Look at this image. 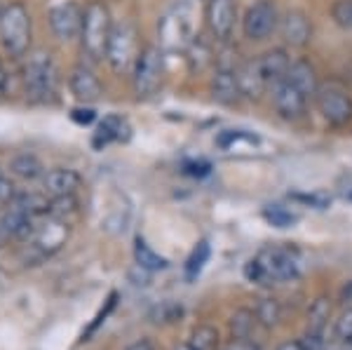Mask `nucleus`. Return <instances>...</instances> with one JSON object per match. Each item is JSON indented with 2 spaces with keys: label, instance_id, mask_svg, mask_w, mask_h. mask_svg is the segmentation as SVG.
<instances>
[{
  "label": "nucleus",
  "instance_id": "f257e3e1",
  "mask_svg": "<svg viewBox=\"0 0 352 350\" xmlns=\"http://www.w3.org/2000/svg\"><path fill=\"white\" fill-rule=\"evenodd\" d=\"M244 278L252 285L272 287L300 278V254L294 247L268 245L244 266Z\"/></svg>",
  "mask_w": 352,
  "mask_h": 350
},
{
  "label": "nucleus",
  "instance_id": "f03ea898",
  "mask_svg": "<svg viewBox=\"0 0 352 350\" xmlns=\"http://www.w3.org/2000/svg\"><path fill=\"white\" fill-rule=\"evenodd\" d=\"M21 83H24V94L31 104H52L59 94L61 73L56 66L54 56L45 50L28 54L24 73H21Z\"/></svg>",
  "mask_w": 352,
  "mask_h": 350
},
{
  "label": "nucleus",
  "instance_id": "7ed1b4c3",
  "mask_svg": "<svg viewBox=\"0 0 352 350\" xmlns=\"http://www.w3.org/2000/svg\"><path fill=\"white\" fill-rule=\"evenodd\" d=\"M113 33V21L111 12L104 3L94 0L85 8L82 17V28H80V47L82 54L89 61H104L106 59V50H109V41Z\"/></svg>",
  "mask_w": 352,
  "mask_h": 350
},
{
  "label": "nucleus",
  "instance_id": "20e7f679",
  "mask_svg": "<svg viewBox=\"0 0 352 350\" xmlns=\"http://www.w3.org/2000/svg\"><path fill=\"white\" fill-rule=\"evenodd\" d=\"M31 14L26 5L14 0L0 8V45L10 56H24L31 47Z\"/></svg>",
  "mask_w": 352,
  "mask_h": 350
},
{
  "label": "nucleus",
  "instance_id": "39448f33",
  "mask_svg": "<svg viewBox=\"0 0 352 350\" xmlns=\"http://www.w3.org/2000/svg\"><path fill=\"white\" fill-rule=\"evenodd\" d=\"M68 233H71V223L61 221V219L52 217V214H45L43 219H38L33 238L24 242V247H26L24 261L31 263V266H36V263L50 259L52 254H56L66 245Z\"/></svg>",
  "mask_w": 352,
  "mask_h": 350
},
{
  "label": "nucleus",
  "instance_id": "423d86ee",
  "mask_svg": "<svg viewBox=\"0 0 352 350\" xmlns=\"http://www.w3.org/2000/svg\"><path fill=\"white\" fill-rule=\"evenodd\" d=\"M132 21H118L113 24V33L106 50V61L116 76H132L134 64L139 59V41Z\"/></svg>",
  "mask_w": 352,
  "mask_h": 350
},
{
  "label": "nucleus",
  "instance_id": "0eeeda50",
  "mask_svg": "<svg viewBox=\"0 0 352 350\" xmlns=\"http://www.w3.org/2000/svg\"><path fill=\"white\" fill-rule=\"evenodd\" d=\"M164 80V56L162 47L157 45H146L139 52V59L132 71V85L134 94L139 99H151L160 92Z\"/></svg>",
  "mask_w": 352,
  "mask_h": 350
},
{
  "label": "nucleus",
  "instance_id": "6e6552de",
  "mask_svg": "<svg viewBox=\"0 0 352 350\" xmlns=\"http://www.w3.org/2000/svg\"><path fill=\"white\" fill-rule=\"evenodd\" d=\"M162 50H186L192 43V21L188 3H174L157 24Z\"/></svg>",
  "mask_w": 352,
  "mask_h": 350
},
{
  "label": "nucleus",
  "instance_id": "1a4fd4ad",
  "mask_svg": "<svg viewBox=\"0 0 352 350\" xmlns=\"http://www.w3.org/2000/svg\"><path fill=\"white\" fill-rule=\"evenodd\" d=\"M315 106L327 125L345 127L352 122V97L338 83H322L315 94Z\"/></svg>",
  "mask_w": 352,
  "mask_h": 350
},
{
  "label": "nucleus",
  "instance_id": "9d476101",
  "mask_svg": "<svg viewBox=\"0 0 352 350\" xmlns=\"http://www.w3.org/2000/svg\"><path fill=\"white\" fill-rule=\"evenodd\" d=\"M280 10L275 0H256L249 5V10L242 17V36L252 43L268 41L272 33L280 28Z\"/></svg>",
  "mask_w": 352,
  "mask_h": 350
},
{
  "label": "nucleus",
  "instance_id": "9b49d317",
  "mask_svg": "<svg viewBox=\"0 0 352 350\" xmlns=\"http://www.w3.org/2000/svg\"><path fill=\"white\" fill-rule=\"evenodd\" d=\"M270 97H272V109H275V113L282 120L296 122L308 113L310 99L298 87H294L289 80H282L275 87H270Z\"/></svg>",
  "mask_w": 352,
  "mask_h": 350
},
{
  "label": "nucleus",
  "instance_id": "f8f14e48",
  "mask_svg": "<svg viewBox=\"0 0 352 350\" xmlns=\"http://www.w3.org/2000/svg\"><path fill=\"white\" fill-rule=\"evenodd\" d=\"M82 17H85V10L78 3H73V0L54 5L47 14L50 28H52L54 38H59V41H64V43L73 41V38H80Z\"/></svg>",
  "mask_w": 352,
  "mask_h": 350
},
{
  "label": "nucleus",
  "instance_id": "ddd939ff",
  "mask_svg": "<svg viewBox=\"0 0 352 350\" xmlns=\"http://www.w3.org/2000/svg\"><path fill=\"white\" fill-rule=\"evenodd\" d=\"M207 26L209 33L214 36V41L228 43L235 31V19H237V5L235 0H207Z\"/></svg>",
  "mask_w": 352,
  "mask_h": 350
},
{
  "label": "nucleus",
  "instance_id": "4468645a",
  "mask_svg": "<svg viewBox=\"0 0 352 350\" xmlns=\"http://www.w3.org/2000/svg\"><path fill=\"white\" fill-rule=\"evenodd\" d=\"M209 89H212V99L221 106H235V104H240V99H244L240 83H237L235 66H230V64L217 66V71H214V76H212V83H209Z\"/></svg>",
  "mask_w": 352,
  "mask_h": 350
},
{
  "label": "nucleus",
  "instance_id": "2eb2a0df",
  "mask_svg": "<svg viewBox=\"0 0 352 350\" xmlns=\"http://www.w3.org/2000/svg\"><path fill=\"white\" fill-rule=\"evenodd\" d=\"M68 87H71V94L80 101V104H94V101H99L101 94H104L101 80L96 78V73L85 64H78L76 69L71 71V76H68Z\"/></svg>",
  "mask_w": 352,
  "mask_h": 350
},
{
  "label": "nucleus",
  "instance_id": "dca6fc26",
  "mask_svg": "<svg viewBox=\"0 0 352 350\" xmlns=\"http://www.w3.org/2000/svg\"><path fill=\"white\" fill-rule=\"evenodd\" d=\"M82 186V177L76 169L68 167H54L50 172H45L43 177V190L47 197H64V195H76Z\"/></svg>",
  "mask_w": 352,
  "mask_h": 350
},
{
  "label": "nucleus",
  "instance_id": "f3484780",
  "mask_svg": "<svg viewBox=\"0 0 352 350\" xmlns=\"http://www.w3.org/2000/svg\"><path fill=\"white\" fill-rule=\"evenodd\" d=\"M258 69H261V76H263L265 85L275 87L277 83L287 80L289 76V69H292V56L285 47H272L268 52H263L258 56Z\"/></svg>",
  "mask_w": 352,
  "mask_h": 350
},
{
  "label": "nucleus",
  "instance_id": "a211bd4d",
  "mask_svg": "<svg viewBox=\"0 0 352 350\" xmlns=\"http://www.w3.org/2000/svg\"><path fill=\"white\" fill-rule=\"evenodd\" d=\"M280 33L287 45L292 47H305L312 41V24L308 14L300 10H289L280 19Z\"/></svg>",
  "mask_w": 352,
  "mask_h": 350
},
{
  "label": "nucleus",
  "instance_id": "6ab92c4d",
  "mask_svg": "<svg viewBox=\"0 0 352 350\" xmlns=\"http://www.w3.org/2000/svg\"><path fill=\"white\" fill-rule=\"evenodd\" d=\"M235 73H237V83H240L244 99L258 101L265 92H268V85H265L263 76H261L256 59H247V61H242V64H237Z\"/></svg>",
  "mask_w": 352,
  "mask_h": 350
},
{
  "label": "nucleus",
  "instance_id": "aec40b11",
  "mask_svg": "<svg viewBox=\"0 0 352 350\" xmlns=\"http://www.w3.org/2000/svg\"><path fill=\"white\" fill-rule=\"evenodd\" d=\"M287 80L292 83L294 87H298L310 101H315V94H317V89H320V85H322L320 78H317L315 66H312L308 59H294Z\"/></svg>",
  "mask_w": 352,
  "mask_h": 350
},
{
  "label": "nucleus",
  "instance_id": "412c9836",
  "mask_svg": "<svg viewBox=\"0 0 352 350\" xmlns=\"http://www.w3.org/2000/svg\"><path fill=\"white\" fill-rule=\"evenodd\" d=\"M127 132H129V127H127V122H124V118L106 116L104 120L99 122V127H96V132L92 137V146L96 151H104L106 146L127 139Z\"/></svg>",
  "mask_w": 352,
  "mask_h": 350
},
{
  "label": "nucleus",
  "instance_id": "4be33fe9",
  "mask_svg": "<svg viewBox=\"0 0 352 350\" xmlns=\"http://www.w3.org/2000/svg\"><path fill=\"white\" fill-rule=\"evenodd\" d=\"M10 172H12L16 179H21V182H36V179L45 177L43 162L38 160V157L33 155V153L14 155L12 162H10Z\"/></svg>",
  "mask_w": 352,
  "mask_h": 350
},
{
  "label": "nucleus",
  "instance_id": "5701e85b",
  "mask_svg": "<svg viewBox=\"0 0 352 350\" xmlns=\"http://www.w3.org/2000/svg\"><path fill=\"white\" fill-rule=\"evenodd\" d=\"M134 259H136V266L141 270H148V273H157V270H164L169 266L167 259L160 256L144 238H136L134 242Z\"/></svg>",
  "mask_w": 352,
  "mask_h": 350
},
{
  "label": "nucleus",
  "instance_id": "b1692460",
  "mask_svg": "<svg viewBox=\"0 0 352 350\" xmlns=\"http://www.w3.org/2000/svg\"><path fill=\"white\" fill-rule=\"evenodd\" d=\"M209 256H212V247H209V242L207 240H200L195 245V250L190 252V256H188V261H186V280H195L197 275L202 273V268H204V263L209 261Z\"/></svg>",
  "mask_w": 352,
  "mask_h": 350
},
{
  "label": "nucleus",
  "instance_id": "393cba45",
  "mask_svg": "<svg viewBox=\"0 0 352 350\" xmlns=\"http://www.w3.org/2000/svg\"><path fill=\"white\" fill-rule=\"evenodd\" d=\"M188 346L192 350H217L219 346V331L212 325H200L192 329Z\"/></svg>",
  "mask_w": 352,
  "mask_h": 350
},
{
  "label": "nucleus",
  "instance_id": "a878e982",
  "mask_svg": "<svg viewBox=\"0 0 352 350\" xmlns=\"http://www.w3.org/2000/svg\"><path fill=\"white\" fill-rule=\"evenodd\" d=\"M254 315H256V320L263 327H275V325H280V320H282V306L277 298H261L256 303Z\"/></svg>",
  "mask_w": 352,
  "mask_h": 350
},
{
  "label": "nucleus",
  "instance_id": "bb28decb",
  "mask_svg": "<svg viewBox=\"0 0 352 350\" xmlns=\"http://www.w3.org/2000/svg\"><path fill=\"white\" fill-rule=\"evenodd\" d=\"M329 313H331V308H329L327 298H317V301L310 306V313H308V331H312V334H324V325L329 320Z\"/></svg>",
  "mask_w": 352,
  "mask_h": 350
},
{
  "label": "nucleus",
  "instance_id": "cd10ccee",
  "mask_svg": "<svg viewBox=\"0 0 352 350\" xmlns=\"http://www.w3.org/2000/svg\"><path fill=\"white\" fill-rule=\"evenodd\" d=\"M263 219L270 226H275V228H292V226L298 221L296 214L282 205H268L263 210Z\"/></svg>",
  "mask_w": 352,
  "mask_h": 350
},
{
  "label": "nucleus",
  "instance_id": "c85d7f7f",
  "mask_svg": "<svg viewBox=\"0 0 352 350\" xmlns=\"http://www.w3.org/2000/svg\"><path fill=\"white\" fill-rule=\"evenodd\" d=\"M256 315L249 313V310H237L235 315H232V334H235V338H240V341H247L249 336V329H252L254 325H256Z\"/></svg>",
  "mask_w": 352,
  "mask_h": 350
},
{
  "label": "nucleus",
  "instance_id": "c756f323",
  "mask_svg": "<svg viewBox=\"0 0 352 350\" xmlns=\"http://www.w3.org/2000/svg\"><path fill=\"white\" fill-rule=\"evenodd\" d=\"M331 19L343 31H352V0H336L331 5Z\"/></svg>",
  "mask_w": 352,
  "mask_h": 350
},
{
  "label": "nucleus",
  "instance_id": "7c9ffc66",
  "mask_svg": "<svg viewBox=\"0 0 352 350\" xmlns=\"http://www.w3.org/2000/svg\"><path fill=\"white\" fill-rule=\"evenodd\" d=\"M181 315H184V308L179 306V303H172V301H164L160 303L155 310L151 313L153 322L157 325H169V322H176V320H181Z\"/></svg>",
  "mask_w": 352,
  "mask_h": 350
},
{
  "label": "nucleus",
  "instance_id": "2f4dec72",
  "mask_svg": "<svg viewBox=\"0 0 352 350\" xmlns=\"http://www.w3.org/2000/svg\"><path fill=\"white\" fill-rule=\"evenodd\" d=\"M333 334H336L338 343H352V308L343 310L340 318L336 320V327H333Z\"/></svg>",
  "mask_w": 352,
  "mask_h": 350
},
{
  "label": "nucleus",
  "instance_id": "473e14b6",
  "mask_svg": "<svg viewBox=\"0 0 352 350\" xmlns=\"http://www.w3.org/2000/svg\"><path fill=\"white\" fill-rule=\"evenodd\" d=\"M237 141H256V137H252V134H247L244 129H226V132L219 134L217 144L221 146V149H232V146L237 144Z\"/></svg>",
  "mask_w": 352,
  "mask_h": 350
},
{
  "label": "nucleus",
  "instance_id": "72a5a7b5",
  "mask_svg": "<svg viewBox=\"0 0 352 350\" xmlns=\"http://www.w3.org/2000/svg\"><path fill=\"white\" fill-rule=\"evenodd\" d=\"M16 195H19V190H16L14 182L0 172V205H10Z\"/></svg>",
  "mask_w": 352,
  "mask_h": 350
},
{
  "label": "nucleus",
  "instance_id": "f704fd0d",
  "mask_svg": "<svg viewBox=\"0 0 352 350\" xmlns=\"http://www.w3.org/2000/svg\"><path fill=\"white\" fill-rule=\"evenodd\" d=\"M184 172L188 177H207L212 172V165L207 160H192V162H186L184 165Z\"/></svg>",
  "mask_w": 352,
  "mask_h": 350
},
{
  "label": "nucleus",
  "instance_id": "c9c22d12",
  "mask_svg": "<svg viewBox=\"0 0 352 350\" xmlns=\"http://www.w3.org/2000/svg\"><path fill=\"white\" fill-rule=\"evenodd\" d=\"M294 200H298V202H305V205H312L315 210H327L329 207V197L324 195H303V193H296V195H292Z\"/></svg>",
  "mask_w": 352,
  "mask_h": 350
},
{
  "label": "nucleus",
  "instance_id": "e433bc0d",
  "mask_svg": "<svg viewBox=\"0 0 352 350\" xmlns=\"http://www.w3.org/2000/svg\"><path fill=\"white\" fill-rule=\"evenodd\" d=\"M73 122H78V125H89V122H94V111L92 109H73L71 113Z\"/></svg>",
  "mask_w": 352,
  "mask_h": 350
},
{
  "label": "nucleus",
  "instance_id": "4c0bfd02",
  "mask_svg": "<svg viewBox=\"0 0 352 350\" xmlns=\"http://www.w3.org/2000/svg\"><path fill=\"white\" fill-rule=\"evenodd\" d=\"M124 350H155V346L148 341V338H139V341H134V343H129Z\"/></svg>",
  "mask_w": 352,
  "mask_h": 350
},
{
  "label": "nucleus",
  "instance_id": "58836bf2",
  "mask_svg": "<svg viewBox=\"0 0 352 350\" xmlns=\"http://www.w3.org/2000/svg\"><path fill=\"white\" fill-rule=\"evenodd\" d=\"M5 89H8V71H5L3 61H0V97L5 94Z\"/></svg>",
  "mask_w": 352,
  "mask_h": 350
},
{
  "label": "nucleus",
  "instance_id": "ea45409f",
  "mask_svg": "<svg viewBox=\"0 0 352 350\" xmlns=\"http://www.w3.org/2000/svg\"><path fill=\"white\" fill-rule=\"evenodd\" d=\"M228 350H254L252 343H247V341H240V338H235V341L230 343Z\"/></svg>",
  "mask_w": 352,
  "mask_h": 350
},
{
  "label": "nucleus",
  "instance_id": "a19ab883",
  "mask_svg": "<svg viewBox=\"0 0 352 350\" xmlns=\"http://www.w3.org/2000/svg\"><path fill=\"white\" fill-rule=\"evenodd\" d=\"M277 350H305V348H303V343H300V341H287V343H282Z\"/></svg>",
  "mask_w": 352,
  "mask_h": 350
},
{
  "label": "nucleus",
  "instance_id": "79ce46f5",
  "mask_svg": "<svg viewBox=\"0 0 352 350\" xmlns=\"http://www.w3.org/2000/svg\"><path fill=\"white\" fill-rule=\"evenodd\" d=\"M343 346H345V343H340V346H324L322 350H345Z\"/></svg>",
  "mask_w": 352,
  "mask_h": 350
},
{
  "label": "nucleus",
  "instance_id": "37998d69",
  "mask_svg": "<svg viewBox=\"0 0 352 350\" xmlns=\"http://www.w3.org/2000/svg\"><path fill=\"white\" fill-rule=\"evenodd\" d=\"M174 350H192V348L188 346V343H186V346H176Z\"/></svg>",
  "mask_w": 352,
  "mask_h": 350
},
{
  "label": "nucleus",
  "instance_id": "c03bdc74",
  "mask_svg": "<svg viewBox=\"0 0 352 350\" xmlns=\"http://www.w3.org/2000/svg\"><path fill=\"white\" fill-rule=\"evenodd\" d=\"M348 200H352V190H350V193H348Z\"/></svg>",
  "mask_w": 352,
  "mask_h": 350
}]
</instances>
